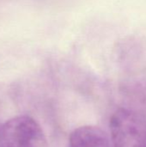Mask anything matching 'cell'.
I'll list each match as a JSON object with an SVG mask.
<instances>
[{
    "label": "cell",
    "instance_id": "obj_1",
    "mask_svg": "<svg viewBox=\"0 0 146 147\" xmlns=\"http://www.w3.org/2000/svg\"><path fill=\"white\" fill-rule=\"evenodd\" d=\"M112 147H146V126L133 111L116 110L110 118Z\"/></svg>",
    "mask_w": 146,
    "mask_h": 147
},
{
    "label": "cell",
    "instance_id": "obj_2",
    "mask_svg": "<svg viewBox=\"0 0 146 147\" xmlns=\"http://www.w3.org/2000/svg\"><path fill=\"white\" fill-rule=\"evenodd\" d=\"M3 147H46L40 125L28 115H17L1 126Z\"/></svg>",
    "mask_w": 146,
    "mask_h": 147
},
{
    "label": "cell",
    "instance_id": "obj_4",
    "mask_svg": "<svg viewBox=\"0 0 146 147\" xmlns=\"http://www.w3.org/2000/svg\"><path fill=\"white\" fill-rule=\"evenodd\" d=\"M0 147H3V140H2V134H1V126H0Z\"/></svg>",
    "mask_w": 146,
    "mask_h": 147
},
{
    "label": "cell",
    "instance_id": "obj_3",
    "mask_svg": "<svg viewBox=\"0 0 146 147\" xmlns=\"http://www.w3.org/2000/svg\"><path fill=\"white\" fill-rule=\"evenodd\" d=\"M69 147H112L107 134L98 127L85 125L74 129L69 137Z\"/></svg>",
    "mask_w": 146,
    "mask_h": 147
}]
</instances>
